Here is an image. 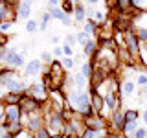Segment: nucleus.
Returning a JSON list of instances; mask_svg holds the SVG:
<instances>
[{"instance_id":"obj_35","label":"nucleus","mask_w":147,"mask_h":138,"mask_svg":"<svg viewBox=\"0 0 147 138\" xmlns=\"http://www.w3.org/2000/svg\"><path fill=\"white\" fill-rule=\"evenodd\" d=\"M134 138H147V127H140L134 133Z\"/></svg>"},{"instance_id":"obj_2","label":"nucleus","mask_w":147,"mask_h":138,"mask_svg":"<svg viewBox=\"0 0 147 138\" xmlns=\"http://www.w3.org/2000/svg\"><path fill=\"white\" fill-rule=\"evenodd\" d=\"M22 123H24V127L28 129L30 133H37L40 127L46 125L44 122V114L42 112H37V114H22Z\"/></svg>"},{"instance_id":"obj_40","label":"nucleus","mask_w":147,"mask_h":138,"mask_svg":"<svg viewBox=\"0 0 147 138\" xmlns=\"http://www.w3.org/2000/svg\"><path fill=\"white\" fill-rule=\"evenodd\" d=\"M2 2H6V4H9V6H15V7H18V4H20L22 0H2Z\"/></svg>"},{"instance_id":"obj_25","label":"nucleus","mask_w":147,"mask_h":138,"mask_svg":"<svg viewBox=\"0 0 147 138\" xmlns=\"http://www.w3.org/2000/svg\"><path fill=\"white\" fill-rule=\"evenodd\" d=\"M138 116H140V112H138L136 109H127L125 110V120L127 122H138Z\"/></svg>"},{"instance_id":"obj_18","label":"nucleus","mask_w":147,"mask_h":138,"mask_svg":"<svg viewBox=\"0 0 147 138\" xmlns=\"http://www.w3.org/2000/svg\"><path fill=\"white\" fill-rule=\"evenodd\" d=\"M24 129H26V127H24V123H22V122H11V123H9V127L6 129V131H9L13 136H17L18 133H20V131H24Z\"/></svg>"},{"instance_id":"obj_21","label":"nucleus","mask_w":147,"mask_h":138,"mask_svg":"<svg viewBox=\"0 0 147 138\" xmlns=\"http://www.w3.org/2000/svg\"><path fill=\"white\" fill-rule=\"evenodd\" d=\"M76 39H77V43H79L81 46H85L86 43H88V41H92V37H90L88 33H86V31L79 30V31H77V33H76Z\"/></svg>"},{"instance_id":"obj_45","label":"nucleus","mask_w":147,"mask_h":138,"mask_svg":"<svg viewBox=\"0 0 147 138\" xmlns=\"http://www.w3.org/2000/svg\"><path fill=\"white\" fill-rule=\"evenodd\" d=\"M142 94H144V98L147 99V87H144V92H142Z\"/></svg>"},{"instance_id":"obj_22","label":"nucleus","mask_w":147,"mask_h":138,"mask_svg":"<svg viewBox=\"0 0 147 138\" xmlns=\"http://www.w3.org/2000/svg\"><path fill=\"white\" fill-rule=\"evenodd\" d=\"M46 9H48V11L52 13V17H53V18H57V20H63L64 15H66V13L63 11V7H61V6H59V7H46Z\"/></svg>"},{"instance_id":"obj_11","label":"nucleus","mask_w":147,"mask_h":138,"mask_svg":"<svg viewBox=\"0 0 147 138\" xmlns=\"http://www.w3.org/2000/svg\"><path fill=\"white\" fill-rule=\"evenodd\" d=\"M98 52H99V44H98V41H94V39L88 41V43L83 46V55H85V57H88V59H92Z\"/></svg>"},{"instance_id":"obj_17","label":"nucleus","mask_w":147,"mask_h":138,"mask_svg":"<svg viewBox=\"0 0 147 138\" xmlns=\"http://www.w3.org/2000/svg\"><path fill=\"white\" fill-rule=\"evenodd\" d=\"M134 90H136V85H134L132 81H123V83H121V92H123L121 96L129 98V96L134 94Z\"/></svg>"},{"instance_id":"obj_43","label":"nucleus","mask_w":147,"mask_h":138,"mask_svg":"<svg viewBox=\"0 0 147 138\" xmlns=\"http://www.w3.org/2000/svg\"><path fill=\"white\" fill-rule=\"evenodd\" d=\"M86 2H88V4H92V6H94V4H99L101 0H86Z\"/></svg>"},{"instance_id":"obj_31","label":"nucleus","mask_w":147,"mask_h":138,"mask_svg":"<svg viewBox=\"0 0 147 138\" xmlns=\"http://www.w3.org/2000/svg\"><path fill=\"white\" fill-rule=\"evenodd\" d=\"M52 53H53V57H57L59 61L64 57V52H63V46H55V48L52 50Z\"/></svg>"},{"instance_id":"obj_32","label":"nucleus","mask_w":147,"mask_h":138,"mask_svg":"<svg viewBox=\"0 0 147 138\" xmlns=\"http://www.w3.org/2000/svg\"><path fill=\"white\" fill-rule=\"evenodd\" d=\"M7 43H9V33H2L0 35V48H7Z\"/></svg>"},{"instance_id":"obj_26","label":"nucleus","mask_w":147,"mask_h":138,"mask_svg":"<svg viewBox=\"0 0 147 138\" xmlns=\"http://www.w3.org/2000/svg\"><path fill=\"white\" fill-rule=\"evenodd\" d=\"M61 7H63V11L66 13V15H74V7H76V4H74V2H68V0H63Z\"/></svg>"},{"instance_id":"obj_16","label":"nucleus","mask_w":147,"mask_h":138,"mask_svg":"<svg viewBox=\"0 0 147 138\" xmlns=\"http://www.w3.org/2000/svg\"><path fill=\"white\" fill-rule=\"evenodd\" d=\"M94 63H92V59H88V61H85V63H83L81 64V74H83V76H85V77H88V79H90V77H92V74H94Z\"/></svg>"},{"instance_id":"obj_38","label":"nucleus","mask_w":147,"mask_h":138,"mask_svg":"<svg viewBox=\"0 0 147 138\" xmlns=\"http://www.w3.org/2000/svg\"><path fill=\"white\" fill-rule=\"evenodd\" d=\"M105 4H107V7L110 9V11H116L118 9V0H107Z\"/></svg>"},{"instance_id":"obj_46","label":"nucleus","mask_w":147,"mask_h":138,"mask_svg":"<svg viewBox=\"0 0 147 138\" xmlns=\"http://www.w3.org/2000/svg\"><path fill=\"white\" fill-rule=\"evenodd\" d=\"M68 2H74V4H76V0H68Z\"/></svg>"},{"instance_id":"obj_33","label":"nucleus","mask_w":147,"mask_h":138,"mask_svg":"<svg viewBox=\"0 0 147 138\" xmlns=\"http://www.w3.org/2000/svg\"><path fill=\"white\" fill-rule=\"evenodd\" d=\"M63 26H66V28H70L72 24H74V22H76V20H74V17L72 15H64V18H63Z\"/></svg>"},{"instance_id":"obj_10","label":"nucleus","mask_w":147,"mask_h":138,"mask_svg":"<svg viewBox=\"0 0 147 138\" xmlns=\"http://www.w3.org/2000/svg\"><path fill=\"white\" fill-rule=\"evenodd\" d=\"M40 70H42V61H40V59H31V61L24 66V76L33 77V76H37Z\"/></svg>"},{"instance_id":"obj_24","label":"nucleus","mask_w":147,"mask_h":138,"mask_svg":"<svg viewBox=\"0 0 147 138\" xmlns=\"http://www.w3.org/2000/svg\"><path fill=\"white\" fill-rule=\"evenodd\" d=\"M40 30V26H39V22L37 20H26V31L28 33H35V31H39Z\"/></svg>"},{"instance_id":"obj_44","label":"nucleus","mask_w":147,"mask_h":138,"mask_svg":"<svg viewBox=\"0 0 147 138\" xmlns=\"http://www.w3.org/2000/svg\"><path fill=\"white\" fill-rule=\"evenodd\" d=\"M52 138H64V133H59V135H53Z\"/></svg>"},{"instance_id":"obj_27","label":"nucleus","mask_w":147,"mask_h":138,"mask_svg":"<svg viewBox=\"0 0 147 138\" xmlns=\"http://www.w3.org/2000/svg\"><path fill=\"white\" fill-rule=\"evenodd\" d=\"M134 33H136L138 39H140L142 44L147 43V30H145V28H134Z\"/></svg>"},{"instance_id":"obj_29","label":"nucleus","mask_w":147,"mask_h":138,"mask_svg":"<svg viewBox=\"0 0 147 138\" xmlns=\"http://www.w3.org/2000/svg\"><path fill=\"white\" fill-rule=\"evenodd\" d=\"M40 61H42L46 66H50V64L53 63V53H50V52H42V53H40Z\"/></svg>"},{"instance_id":"obj_6","label":"nucleus","mask_w":147,"mask_h":138,"mask_svg":"<svg viewBox=\"0 0 147 138\" xmlns=\"http://www.w3.org/2000/svg\"><path fill=\"white\" fill-rule=\"evenodd\" d=\"M18 17V11L15 6H9V4L2 2V6H0V22H13L15 24V18Z\"/></svg>"},{"instance_id":"obj_20","label":"nucleus","mask_w":147,"mask_h":138,"mask_svg":"<svg viewBox=\"0 0 147 138\" xmlns=\"http://www.w3.org/2000/svg\"><path fill=\"white\" fill-rule=\"evenodd\" d=\"M52 18H53V17H52V13H50L48 9H46V11L42 13V15H40V22H39V26H40V31H44L46 28H48V22L52 20Z\"/></svg>"},{"instance_id":"obj_19","label":"nucleus","mask_w":147,"mask_h":138,"mask_svg":"<svg viewBox=\"0 0 147 138\" xmlns=\"http://www.w3.org/2000/svg\"><path fill=\"white\" fill-rule=\"evenodd\" d=\"M7 64H9V66H13V68L24 66V55H22V53H15V55H13V59H11Z\"/></svg>"},{"instance_id":"obj_28","label":"nucleus","mask_w":147,"mask_h":138,"mask_svg":"<svg viewBox=\"0 0 147 138\" xmlns=\"http://www.w3.org/2000/svg\"><path fill=\"white\" fill-rule=\"evenodd\" d=\"M61 63H63V68H64V70H72V68L76 66V61H74V57H63Z\"/></svg>"},{"instance_id":"obj_34","label":"nucleus","mask_w":147,"mask_h":138,"mask_svg":"<svg viewBox=\"0 0 147 138\" xmlns=\"http://www.w3.org/2000/svg\"><path fill=\"white\" fill-rule=\"evenodd\" d=\"M64 43L76 48V44H77V39H76V35H66V37H64Z\"/></svg>"},{"instance_id":"obj_30","label":"nucleus","mask_w":147,"mask_h":138,"mask_svg":"<svg viewBox=\"0 0 147 138\" xmlns=\"http://www.w3.org/2000/svg\"><path fill=\"white\" fill-rule=\"evenodd\" d=\"M63 52H64V57H76V55H74V46L66 44V43L63 44Z\"/></svg>"},{"instance_id":"obj_39","label":"nucleus","mask_w":147,"mask_h":138,"mask_svg":"<svg viewBox=\"0 0 147 138\" xmlns=\"http://www.w3.org/2000/svg\"><path fill=\"white\" fill-rule=\"evenodd\" d=\"M59 4H63L61 0H48V7H59Z\"/></svg>"},{"instance_id":"obj_4","label":"nucleus","mask_w":147,"mask_h":138,"mask_svg":"<svg viewBox=\"0 0 147 138\" xmlns=\"http://www.w3.org/2000/svg\"><path fill=\"white\" fill-rule=\"evenodd\" d=\"M85 127L94 129V131H107L109 127V120L99 116V114H92V116L85 118Z\"/></svg>"},{"instance_id":"obj_37","label":"nucleus","mask_w":147,"mask_h":138,"mask_svg":"<svg viewBox=\"0 0 147 138\" xmlns=\"http://www.w3.org/2000/svg\"><path fill=\"white\" fill-rule=\"evenodd\" d=\"M11 26H13V22H0V31H2V33H7V31L11 30Z\"/></svg>"},{"instance_id":"obj_36","label":"nucleus","mask_w":147,"mask_h":138,"mask_svg":"<svg viewBox=\"0 0 147 138\" xmlns=\"http://www.w3.org/2000/svg\"><path fill=\"white\" fill-rule=\"evenodd\" d=\"M136 83L140 87H147V74H140V76H138V79H136Z\"/></svg>"},{"instance_id":"obj_8","label":"nucleus","mask_w":147,"mask_h":138,"mask_svg":"<svg viewBox=\"0 0 147 138\" xmlns=\"http://www.w3.org/2000/svg\"><path fill=\"white\" fill-rule=\"evenodd\" d=\"M2 87L6 89V92H24L28 89V85H24V83L18 79V76H15L13 79H9L6 83H2Z\"/></svg>"},{"instance_id":"obj_9","label":"nucleus","mask_w":147,"mask_h":138,"mask_svg":"<svg viewBox=\"0 0 147 138\" xmlns=\"http://www.w3.org/2000/svg\"><path fill=\"white\" fill-rule=\"evenodd\" d=\"M24 96H26V90L24 92H6L2 96V105H20Z\"/></svg>"},{"instance_id":"obj_3","label":"nucleus","mask_w":147,"mask_h":138,"mask_svg":"<svg viewBox=\"0 0 147 138\" xmlns=\"http://www.w3.org/2000/svg\"><path fill=\"white\" fill-rule=\"evenodd\" d=\"M26 96H31V98H35V99H39V101L44 103V101H48V98H50V90L42 85V81L30 83L28 89H26Z\"/></svg>"},{"instance_id":"obj_1","label":"nucleus","mask_w":147,"mask_h":138,"mask_svg":"<svg viewBox=\"0 0 147 138\" xmlns=\"http://www.w3.org/2000/svg\"><path fill=\"white\" fill-rule=\"evenodd\" d=\"M44 122H46V127L52 131V135H59V133H63L64 131V125H66V120H64L63 112L44 114Z\"/></svg>"},{"instance_id":"obj_13","label":"nucleus","mask_w":147,"mask_h":138,"mask_svg":"<svg viewBox=\"0 0 147 138\" xmlns=\"http://www.w3.org/2000/svg\"><path fill=\"white\" fill-rule=\"evenodd\" d=\"M132 11H134L132 0H118V9H116V13H121V15H131Z\"/></svg>"},{"instance_id":"obj_41","label":"nucleus","mask_w":147,"mask_h":138,"mask_svg":"<svg viewBox=\"0 0 147 138\" xmlns=\"http://www.w3.org/2000/svg\"><path fill=\"white\" fill-rule=\"evenodd\" d=\"M74 61L79 63V64H83V63H85V55H76V57H74Z\"/></svg>"},{"instance_id":"obj_14","label":"nucleus","mask_w":147,"mask_h":138,"mask_svg":"<svg viewBox=\"0 0 147 138\" xmlns=\"http://www.w3.org/2000/svg\"><path fill=\"white\" fill-rule=\"evenodd\" d=\"M81 30H83V31H86V33L92 37V35H98V31H99V24L94 20V18H88V20L83 24Z\"/></svg>"},{"instance_id":"obj_23","label":"nucleus","mask_w":147,"mask_h":138,"mask_svg":"<svg viewBox=\"0 0 147 138\" xmlns=\"http://www.w3.org/2000/svg\"><path fill=\"white\" fill-rule=\"evenodd\" d=\"M33 136H35V138H52L53 135H52V131H50V129L44 125V127H40L37 133H33Z\"/></svg>"},{"instance_id":"obj_15","label":"nucleus","mask_w":147,"mask_h":138,"mask_svg":"<svg viewBox=\"0 0 147 138\" xmlns=\"http://www.w3.org/2000/svg\"><path fill=\"white\" fill-rule=\"evenodd\" d=\"M86 79H88V77H85L81 72H79V74H76V76H74V87H76L77 90H81V92H83V90L86 89V87L90 85V81H86Z\"/></svg>"},{"instance_id":"obj_42","label":"nucleus","mask_w":147,"mask_h":138,"mask_svg":"<svg viewBox=\"0 0 147 138\" xmlns=\"http://www.w3.org/2000/svg\"><path fill=\"white\" fill-rule=\"evenodd\" d=\"M142 120H144V123H145V127H147V109L142 112Z\"/></svg>"},{"instance_id":"obj_12","label":"nucleus","mask_w":147,"mask_h":138,"mask_svg":"<svg viewBox=\"0 0 147 138\" xmlns=\"http://www.w3.org/2000/svg\"><path fill=\"white\" fill-rule=\"evenodd\" d=\"M31 2H33V0H22V2L18 4L17 11H18V17L20 18H30V15H31Z\"/></svg>"},{"instance_id":"obj_7","label":"nucleus","mask_w":147,"mask_h":138,"mask_svg":"<svg viewBox=\"0 0 147 138\" xmlns=\"http://www.w3.org/2000/svg\"><path fill=\"white\" fill-rule=\"evenodd\" d=\"M72 17H74V20H76V24L83 28V24L88 20V15H86V6H85V4H76Z\"/></svg>"},{"instance_id":"obj_5","label":"nucleus","mask_w":147,"mask_h":138,"mask_svg":"<svg viewBox=\"0 0 147 138\" xmlns=\"http://www.w3.org/2000/svg\"><path fill=\"white\" fill-rule=\"evenodd\" d=\"M22 114L24 112L20 105H2V116H6L9 122H20Z\"/></svg>"}]
</instances>
